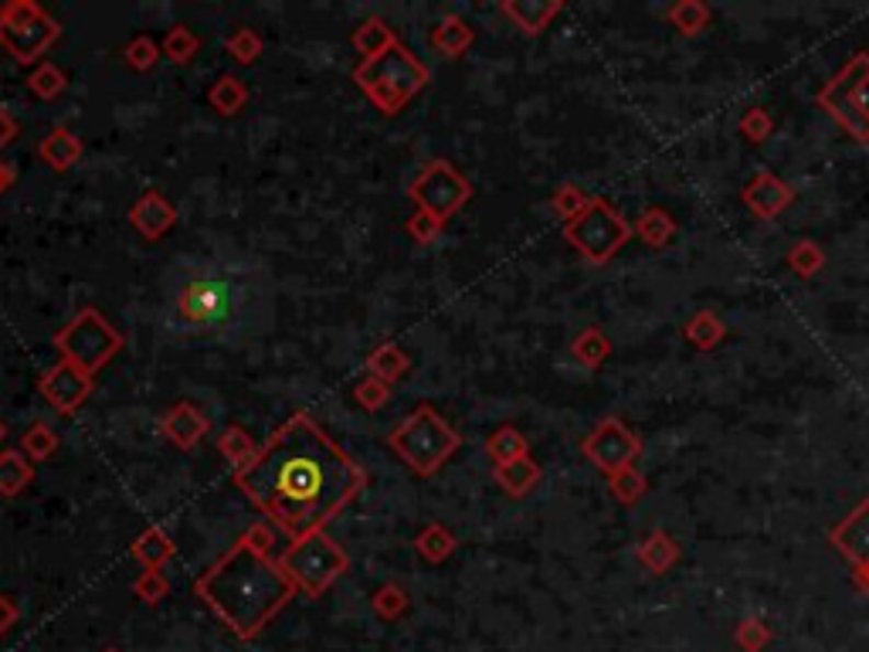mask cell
<instances>
[{
  "mask_svg": "<svg viewBox=\"0 0 869 652\" xmlns=\"http://www.w3.org/2000/svg\"><path fill=\"white\" fill-rule=\"evenodd\" d=\"M110 652H113V649H110Z\"/></svg>",
  "mask_w": 869,
  "mask_h": 652,
  "instance_id": "obj_55",
  "label": "cell"
},
{
  "mask_svg": "<svg viewBox=\"0 0 869 652\" xmlns=\"http://www.w3.org/2000/svg\"><path fill=\"white\" fill-rule=\"evenodd\" d=\"M268 547L272 530L255 524L231 544V551L218 564L197 577V595L241 639L259 636L272 615L296 595L286 571L268 558Z\"/></svg>",
  "mask_w": 869,
  "mask_h": 652,
  "instance_id": "obj_2",
  "label": "cell"
},
{
  "mask_svg": "<svg viewBox=\"0 0 869 652\" xmlns=\"http://www.w3.org/2000/svg\"><path fill=\"white\" fill-rule=\"evenodd\" d=\"M388 445L401 456V462L411 472L435 476L451 456L459 453L462 435L451 428L432 404H419L398 428H391Z\"/></svg>",
  "mask_w": 869,
  "mask_h": 652,
  "instance_id": "obj_4",
  "label": "cell"
},
{
  "mask_svg": "<svg viewBox=\"0 0 869 652\" xmlns=\"http://www.w3.org/2000/svg\"><path fill=\"white\" fill-rule=\"evenodd\" d=\"M679 544H676V537L673 534H666V530H652V534H645L642 540H639V547H636V558H639V564L645 568V571H652V574H666L676 561H679Z\"/></svg>",
  "mask_w": 869,
  "mask_h": 652,
  "instance_id": "obj_20",
  "label": "cell"
},
{
  "mask_svg": "<svg viewBox=\"0 0 869 652\" xmlns=\"http://www.w3.org/2000/svg\"><path fill=\"white\" fill-rule=\"evenodd\" d=\"M485 456H490L496 466L524 459V456H530V442L516 425H500L490 438H485Z\"/></svg>",
  "mask_w": 869,
  "mask_h": 652,
  "instance_id": "obj_27",
  "label": "cell"
},
{
  "mask_svg": "<svg viewBox=\"0 0 869 652\" xmlns=\"http://www.w3.org/2000/svg\"><path fill=\"white\" fill-rule=\"evenodd\" d=\"M58 449V432L48 422H34L24 435H21V453L31 462H45L52 453Z\"/></svg>",
  "mask_w": 869,
  "mask_h": 652,
  "instance_id": "obj_36",
  "label": "cell"
},
{
  "mask_svg": "<svg viewBox=\"0 0 869 652\" xmlns=\"http://www.w3.org/2000/svg\"><path fill=\"white\" fill-rule=\"evenodd\" d=\"M374 605H377L380 615H388V619H391V615H398V611L404 608V592L395 588V585H388V588H380V592H377Z\"/></svg>",
  "mask_w": 869,
  "mask_h": 652,
  "instance_id": "obj_49",
  "label": "cell"
},
{
  "mask_svg": "<svg viewBox=\"0 0 869 652\" xmlns=\"http://www.w3.org/2000/svg\"><path fill=\"white\" fill-rule=\"evenodd\" d=\"M279 568L286 571L296 592L320 598L333 581L351 568V558H346V551L327 530H317V534L293 540L286 547V554L279 558Z\"/></svg>",
  "mask_w": 869,
  "mask_h": 652,
  "instance_id": "obj_6",
  "label": "cell"
},
{
  "mask_svg": "<svg viewBox=\"0 0 869 652\" xmlns=\"http://www.w3.org/2000/svg\"><path fill=\"white\" fill-rule=\"evenodd\" d=\"M856 581H859V588L869 595V568H866V571H856Z\"/></svg>",
  "mask_w": 869,
  "mask_h": 652,
  "instance_id": "obj_52",
  "label": "cell"
},
{
  "mask_svg": "<svg viewBox=\"0 0 869 652\" xmlns=\"http://www.w3.org/2000/svg\"><path fill=\"white\" fill-rule=\"evenodd\" d=\"M670 21L679 34H686V38H693V34H700L707 31L710 24V8L700 4V0H679V4L670 8Z\"/></svg>",
  "mask_w": 869,
  "mask_h": 652,
  "instance_id": "obj_34",
  "label": "cell"
},
{
  "mask_svg": "<svg viewBox=\"0 0 869 652\" xmlns=\"http://www.w3.org/2000/svg\"><path fill=\"white\" fill-rule=\"evenodd\" d=\"M235 483L275 527L299 540L323 530L346 503L357 500L367 472L317 419L296 411L272 432L259 456L235 472Z\"/></svg>",
  "mask_w": 869,
  "mask_h": 652,
  "instance_id": "obj_1",
  "label": "cell"
},
{
  "mask_svg": "<svg viewBox=\"0 0 869 652\" xmlns=\"http://www.w3.org/2000/svg\"><path fill=\"white\" fill-rule=\"evenodd\" d=\"M791 201H794V191H791L781 178L768 174V170H764V174H754V178L747 181V187H744V204H747V211H751L754 218H761V221L778 218Z\"/></svg>",
  "mask_w": 869,
  "mask_h": 652,
  "instance_id": "obj_14",
  "label": "cell"
},
{
  "mask_svg": "<svg viewBox=\"0 0 869 652\" xmlns=\"http://www.w3.org/2000/svg\"><path fill=\"white\" fill-rule=\"evenodd\" d=\"M442 228H445V221H438V218L428 215V211H414V215L408 218V235H411L419 245H432L435 238L442 235Z\"/></svg>",
  "mask_w": 869,
  "mask_h": 652,
  "instance_id": "obj_47",
  "label": "cell"
},
{
  "mask_svg": "<svg viewBox=\"0 0 869 652\" xmlns=\"http://www.w3.org/2000/svg\"><path fill=\"white\" fill-rule=\"evenodd\" d=\"M14 136H18V119L4 113V106H0V150H4L8 144H14Z\"/></svg>",
  "mask_w": 869,
  "mask_h": 652,
  "instance_id": "obj_50",
  "label": "cell"
},
{
  "mask_svg": "<svg viewBox=\"0 0 869 652\" xmlns=\"http://www.w3.org/2000/svg\"><path fill=\"white\" fill-rule=\"evenodd\" d=\"M218 449H221V456L235 466V472H238V469H245V466L259 456L255 438L249 435V428H241V425H228V428L218 435Z\"/></svg>",
  "mask_w": 869,
  "mask_h": 652,
  "instance_id": "obj_32",
  "label": "cell"
},
{
  "mask_svg": "<svg viewBox=\"0 0 869 652\" xmlns=\"http://www.w3.org/2000/svg\"><path fill=\"white\" fill-rule=\"evenodd\" d=\"M123 58L136 68V72H147V68H153L157 58H160V45L150 38V34H136V38L126 45Z\"/></svg>",
  "mask_w": 869,
  "mask_h": 652,
  "instance_id": "obj_43",
  "label": "cell"
},
{
  "mask_svg": "<svg viewBox=\"0 0 869 652\" xmlns=\"http://www.w3.org/2000/svg\"><path fill=\"white\" fill-rule=\"evenodd\" d=\"M564 238L587 259V262H608L621 252V245L632 238V225L625 221L605 197H591L587 208L564 225Z\"/></svg>",
  "mask_w": 869,
  "mask_h": 652,
  "instance_id": "obj_8",
  "label": "cell"
},
{
  "mask_svg": "<svg viewBox=\"0 0 869 652\" xmlns=\"http://www.w3.org/2000/svg\"><path fill=\"white\" fill-rule=\"evenodd\" d=\"M136 595H140L144 602H160L167 595V577L160 571H144L140 577H136Z\"/></svg>",
  "mask_w": 869,
  "mask_h": 652,
  "instance_id": "obj_48",
  "label": "cell"
},
{
  "mask_svg": "<svg viewBox=\"0 0 869 652\" xmlns=\"http://www.w3.org/2000/svg\"><path fill=\"white\" fill-rule=\"evenodd\" d=\"M388 398H391V385L377 381V377H370V374L364 377V381H357V388H354V401H357L361 408H367V411L385 408Z\"/></svg>",
  "mask_w": 869,
  "mask_h": 652,
  "instance_id": "obj_46",
  "label": "cell"
},
{
  "mask_svg": "<svg viewBox=\"0 0 869 652\" xmlns=\"http://www.w3.org/2000/svg\"><path fill=\"white\" fill-rule=\"evenodd\" d=\"M14 181H18V170H14L8 160H0V197L8 194V187H11Z\"/></svg>",
  "mask_w": 869,
  "mask_h": 652,
  "instance_id": "obj_51",
  "label": "cell"
},
{
  "mask_svg": "<svg viewBox=\"0 0 869 652\" xmlns=\"http://www.w3.org/2000/svg\"><path fill=\"white\" fill-rule=\"evenodd\" d=\"M828 540L856 571H866L869 568V500H862L849 517H843V524L832 527Z\"/></svg>",
  "mask_w": 869,
  "mask_h": 652,
  "instance_id": "obj_13",
  "label": "cell"
},
{
  "mask_svg": "<svg viewBox=\"0 0 869 652\" xmlns=\"http://www.w3.org/2000/svg\"><path fill=\"white\" fill-rule=\"evenodd\" d=\"M207 102H211L221 116H238L249 102V85L238 76H218L211 92H207Z\"/></svg>",
  "mask_w": 869,
  "mask_h": 652,
  "instance_id": "obj_29",
  "label": "cell"
},
{
  "mask_svg": "<svg viewBox=\"0 0 869 652\" xmlns=\"http://www.w3.org/2000/svg\"><path fill=\"white\" fill-rule=\"evenodd\" d=\"M571 354L584 370H598L608 354H611V340L605 336V330L598 327H584L574 340H571Z\"/></svg>",
  "mask_w": 869,
  "mask_h": 652,
  "instance_id": "obj_26",
  "label": "cell"
},
{
  "mask_svg": "<svg viewBox=\"0 0 869 652\" xmlns=\"http://www.w3.org/2000/svg\"><path fill=\"white\" fill-rule=\"evenodd\" d=\"M4 435H8V428H4V422H0V442H4Z\"/></svg>",
  "mask_w": 869,
  "mask_h": 652,
  "instance_id": "obj_54",
  "label": "cell"
},
{
  "mask_svg": "<svg viewBox=\"0 0 869 652\" xmlns=\"http://www.w3.org/2000/svg\"><path fill=\"white\" fill-rule=\"evenodd\" d=\"M734 642L744 649V652H761L764 645L771 642V629H768V622H761V619H744L741 626H737V632H734Z\"/></svg>",
  "mask_w": 869,
  "mask_h": 652,
  "instance_id": "obj_45",
  "label": "cell"
},
{
  "mask_svg": "<svg viewBox=\"0 0 869 652\" xmlns=\"http://www.w3.org/2000/svg\"><path fill=\"white\" fill-rule=\"evenodd\" d=\"M129 225L140 231L147 242H160V238L178 225V211L173 204L160 194V191H147L140 194V201L129 208Z\"/></svg>",
  "mask_w": 869,
  "mask_h": 652,
  "instance_id": "obj_16",
  "label": "cell"
},
{
  "mask_svg": "<svg viewBox=\"0 0 869 652\" xmlns=\"http://www.w3.org/2000/svg\"><path fill=\"white\" fill-rule=\"evenodd\" d=\"M472 38H476V31H472L469 21L459 18V14H448V18H442V21L432 27V48H435L442 58H462V55L469 52Z\"/></svg>",
  "mask_w": 869,
  "mask_h": 652,
  "instance_id": "obj_22",
  "label": "cell"
},
{
  "mask_svg": "<svg viewBox=\"0 0 869 652\" xmlns=\"http://www.w3.org/2000/svg\"><path fill=\"white\" fill-rule=\"evenodd\" d=\"M500 11L524 34H540L564 11V4L561 0H506V4H500Z\"/></svg>",
  "mask_w": 869,
  "mask_h": 652,
  "instance_id": "obj_18",
  "label": "cell"
},
{
  "mask_svg": "<svg viewBox=\"0 0 869 652\" xmlns=\"http://www.w3.org/2000/svg\"><path fill=\"white\" fill-rule=\"evenodd\" d=\"M540 466L524 456V459H513V462H503V466H493V479L496 487L510 496H527L537 483H540Z\"/></svg>",
  "mask_w": 869,
  "mask_h": 652,
  "instance_id": "obj_23",
  "label": "cell"
},
{
  "mask_svg": "<svg viewBox=\"0 0 869 652\" xmlns=\"http://www.w3.org/2000/svg\"><path fill=\"white\" fill-rule=\"evenodd\" d=\"M550 204H553V215L564 218V225H568V221H574L587 208L591 197L578 184H561L558 191H553V201Z\"/></svg>",
  "mask_w": 869,
  "mask_h": 652,
  "instance_id": "obj_42",
  "label": "cell"
},
{
  "mask_svg": "<svg viewBox=\"0 0 869 652\" xmlns=\"http://www.w3.org/2000/svg\"><path fill=\"white\" fill-rule=\"evenodd\" d=\"M788 265L798 279H812L825 265V252L815 242H809V238H802V242H794V249L788 252Z\"/></svg>",
  "mask_w": 869,
  "mask_h": 652,
  "instance_id": "obj_40",
  "label": "cell"
},
{
  "mask_svg": "<svg viewBox=\"0 0 869 652\" xmlns=\"http://www.w3.org/2000/svg\"><path fill=\"white\" fill-rule=\"evenodd\" d=\"M85 147L82 140L72 133V129H65V126H55L45 140L38 144V157L55 170V174H65V170H72L79 160H82Z\"/></svg>",
  "mask_w": 869,
  "mask_h": 652,
  "instance_id": "obj_19",
  "label": "cell"
},
{
  "mask_svg": "<svg viewBox=\"0 0 869 652\" xmlns=\"http://www.w3.org/2000/svg\"><path fill=\"white\" fill-rule=\"evenodd\" d=\"M163 55L173 61V65H187L194 55H197V48H201V38L197 34L187 27V24H173L170 31H167V38H163Z\"/></svg>",
  "mask_w": 869,
  "mask_h": 652,
  "instance_id": "obj_38",
  "label": "cell"
},
{
  "mask_svg": "<svg viewBox=\"0 0 869 652\" xmlns=\"http://www.w3.org/2000/svg\"><path fill=\"white\" fill-rule=\"evenodd\" d=\"M828 89L843 92V95L853 102V106L869 119V52H856V55L846 61L843 72L828 82Z\"/></svg>",
  "mask_w": 869,
  "mask_h": 652,
  "instance_id": "obj_17",
  "label": "cell"
},
{
  "mask_svg": "<svg viewBox=\"0 0 869 652\" xmlns=\"http://www.w3.org/2000/svg\"><path fill=\"white\" fill-rule=\"evenodd\" d=\"M31 479H34V462L24 453L18 449L0 453V496H18Z\"/></svg>",
  "mask_w": 869,
  "mask_h": 652,
  "instance_id": "obj_30",
  "label": "cell"
},
{
  "mask_svg": "<svg viewBox=\"0 0 869 652\" xmlns=\"http://www.w3.org/2000/svg\"><path fill=\"white\" fill-rule=\"evenodd\" d=\"M65 85H68L65 72H61L58 65H52V61H42V65L27 76V89H31L34 95H38V99H58V95L65 92Z\"/></svg>",
  "mask_w": 869,
  "mask_h": 652,
  "instance_id": "obj_41",
  "label": "cell"
},
{
  "mask_svg": "<svg viewBox=\"0 0 869 652\" xmlns=\"http://www.w3.org/2000/svg\"><path fill=\"white\" fill-rule=\"evenodd\" d=\"M92 385H95L92 377L68 361H58L55 367H48L38 381L42 394L48 398V404L58 415H72L76 408H82V401L92 394Z\"/></svg>",
  "mask_w": 869,
  "mask_h": 652,
  "instance_id": "obj_12",
  "label": "cell"
},
{
  "mask_svg": "<svg viewBox=\"0 0 869 652\" xmlns=\"http://www.w3.org/2000/svg\"><path fill=\"white\" fill-rule=\"evenodd\" d=\"M408 197L414 204V211H428L438 221H448L469 204L472 184L448 160H432L422 174L411 181Z\"/></svg>",
  "mask_w": 869,
  "mask_h": 652,
  "instance_id": "obj_9",
  "label": "cell"
},
{
  "mask_svg": "<svg viewBox=\"0 0 869 652\" xmlns=\"http://www.w3.org/2000/svg\"><path fill=\"white\" fill-rule=\"evenodd\" d=\"M741 133L747 136L751 144H764L768 140V136L775 133V119H771V113L768 110H761V106H751V110H744V116H741Z\"/></svg>",
  "mask_w": 869,
  "mask_h": 652,
  "instance_id": "obj_44",
  "label": "cell"
},
{
  "mask_svg": "<svg viewBox=\"0 0 869 652\" xmlns=\"http://www.w3.org/2000/svg\"><path fill=\"white\" fill-rule=\"evenodd\" d=\"M391 45H398V34L395 27L385 21V18H367L357 31H354V48L364 61L377 58V55H385Z\"/></svg>",
  "mask_w": 869,
  "mask_h": 652,
  "instance_id": "obj_25",
  "label": "cell"
},
{
  "mask_svg": "<svg viewBox=\"0 0 869 652\" xmlns=\"http://www.w3.org/2000/svg\"><path fill=\"white\" fill-rule=\"evenodd\" d=\"M8 615H11V605H8L4 598H0V629H4V619H8Z\"/></svg>",
  "mask_w": 869,
  "mask_h": 652,
  "instance_id": "obj_53",
  "label": "cell"
},
{
  "mask_svg": "<svg viewBox=\"0 0 869 652\" xmlns=\"http://www.w3.org/2000/svg\"><path fill=\"white\" fill-rule=\"evenodd\" d=\"M225 52L238 61V65H252V61H259V55H262V38H259V31H252V27H235L228 38H225Z\"/></svg>",
  "mask_w": 869,
  "mask_h": 652,
  "instance_id": "obj_39",
  "label": "cell"
},
{
  "mask_svg": "<svg viewBox=\"0 0 869 652\" xmlns=\"http://www.w3.org/2000/svg\"><path fill=\"white\" fill-rule=\"evenodd\" d=\"M608 490H611V496H615L621 506H636V503L649 493V483H645V476H642L636 466H629V469H621V472L608 476Z\"/></svg>",
  "mask_w": 869,
  "mask_h": 652,
  "instance_id": "obj_37",
  "label": "cell"
},
{
  "mask_svg": "<svg viewBox=\"0 0 869 652\" xmlns=\"http://www.w3.org/2000/svg\"><path fill=\"white\" fill-rule=\"evenodd\" d=\"M123 343H126L123 333L106 317H102L95 306L79 310L72 320H68L55 333V347H58L61 361L76 364L89 377H95L102 367H106L123 351Z\"/></svg>",
  "mask_w": 869,
  "mask_h": 652,
  "instance_id": "obj_5",
  "label": "cell"
},
{
  "mask_svg": "<svg viewBox=\"0 0 869 652\" xmlns=\"http://www.w3.org/2000/svg\"><path fill=\"white\" fill-rule=\"evenodd\" d=\"M414 547H419V554L422 558H428V561H445L451 551H456V534H451L445 524H428L422 534H419V540H414Z\"/></svg>",
  "mask_w": 869,
  "mask_h": 652,
  "instance_id": "obj_35",
  "label": "cell"
},
{
  "mask_svg": "<svg viewBox=\"0 0 869 652\" xmlns=\"http://www.w3.org/2000/svg\"><path fill=\"white\" fill-rule=\"evenodd\" d=\"M408 367H411V361H408V354L398 347L395 340L380 343V347H374V354L367 357V374L377 377V381H385V385L398 381Z\"/></svg>",
  "mask_w": 869,
  "mask_h": 652,
  "instance_id": "obj_28",
  "label": "cell"
},
{
  "mask_svg": "<svg viewBox=\"0 0 869 652\" xmlns=\"http://www.w3.org/2000/svg\"><path fill=\"white\" fill-rule=\"evenodd\" d=\"M160 428L163 435L178 445V449H194V445L211 432V422H207L204 411L194 404V401H178L163 411L160 419Z\"/></svg>",
  "mask_w": 869,
  "mask_h": 652,
  "instance_id": "obj_15",
  "label": "cell"
},
{
  "mask_svg": "<svg viewBox=\"0 0 869 652\" xmlns=\"http://www.w3.org/2000/svg\"><path fill=\"white\" fill-rule=\"evenodd\" d=\"M432 72L428 65L414 55L408 45H391L385 55H377L370 61H361L354 68V82L357 89L374 102V106L385 113V116H395L401 113L408 102L419 95L425 85H428Z\"/></svg>",
  "mask_w": 869,
  "mask_h": 652,
  "instance_id": "obj_3",
  "label": "cell"
},
{
  "mask_svg": "<svg viewBox=\"0 0 869 652\" xmlns=\"http://www.w3.org/2000/svg\"><path fill=\"white\" fill-rule=\"evenodd\" d=\"M231 283L221 276H191L178 289V313L194 327H218L231 317Z\"/></svg>",
  "mask_w": 869,
  "mask_h": 652,
  "instance_id": "obj_11",
  "label": "cell"
},
{
  "mask_svg": "<svg viewBox=\"0 0 869 652\" xmlns=\"http://www.w3.org/2000/svg\"><path fill=\"white\" fill-rule=\"evenodd\" d=\"M61 38L58 21L34 0H8L0 4V48L14 61L34 65Z\"/></svg>",
  "mask_w": 869,
  "mask_h": 652,
  "instance_id": "obj_7",
  "label": "cell"
},
{
  "mask_svg": "<svg viewBox=\"0 0 869 652\" xmlns=\"http://www.w3.org/2000/svg\"><path fill=\"white\" fill-rule=\"evenodd\" d=\"M683 333H686V340H689L697 351H713L717 343H723L727 327H723V320H720L713 310H700V313H693V317L686 320Z\"/></svg>",
  "mask_w": 869,
  "mask_h": 652,
  "instance_id": "obj_31",
  "label": "cell"
},
{
  "mask_svg": "<svg viewBox=\"0 0 869 652\" xmlns=\"http://www.w3.org/2000/svg\"><path fill=\"white\" fill-rule=\"evenodd\" d=\"M173 554H178V544H173L160 527H147L140 537L133 540V558L140 561L147 571H160Z\"/></svg>",
  "mask_w": 869,
  "mask_h": 652,
  "instance_id": "obj_24",
  "label": "cell"
},
{
  "mask_svg": "<svg viewBox=\"0 0 869 652\" xmlns=\"http://www.w3.org/2000/svg\"><path fill=\"white\" fill-rule=\"evenodd\" d=\"M581 453L598 472L615 476L621 469L636 466V459L642 453V438L621 419H605V422H598L595 428H591V435L581 442Z\"/></svg>",
  "mask_w": 869,
  "mask_h": 652,
  "instance_id": "obj_10",
  "label": "cell"
},
{
  "mask_svg": "<svg viewBox=\"0 0 869 652\" xmlns=\"http://www.w3.org/2000/svg\"><path fill=\"white\" fill-rule=\"evenodd\" d=\"M636 235L649 249H663L670 238L676 235V221L666 208H645L636 221Z\"/></svg>",
  "mask_w": 869,
  "mask_h": 652,
  "instance_id": "obj_33",
  "label": "cell"
},
{
  "mask_svg": "<svg viewBox=\"0 0 869 652\" xmlns=\"http://www.w3.org/2000/svg\"><path fill=\"white\" fill-rule=\"evenodd\" d=\"M819 106H822L832 119H836V123L853 136V140L869 144V119L853 106V102H849L843 92H836V89H828V85H825V89L819 92Z\"/></svg>",
  "mask_w": 869,
  "mask_h": 652,
  "instance_id": "obj_21",
  "label": "cell"
}]
</instances>
